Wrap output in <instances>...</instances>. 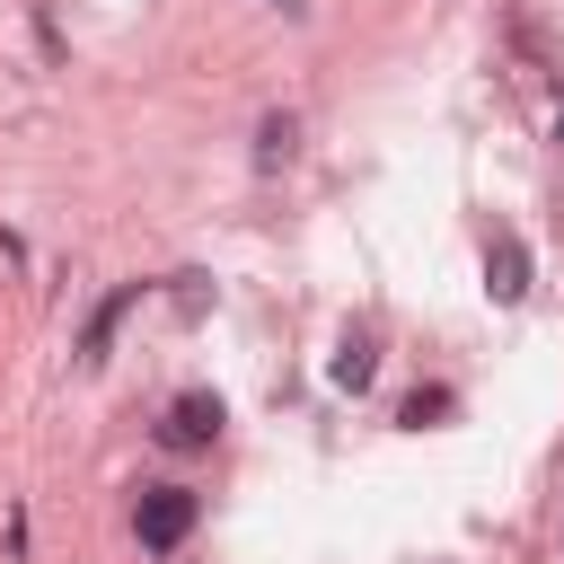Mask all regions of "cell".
Listing matches in <instances>:
<instances>
[{
	"label": "cell",
	"instance_id": "cell-5",
	"mask_svg": "<svg viewBox=\"0 0 564 564\" xmlns=\"http://www.w3.org/2000/svg\"><path fill=\"white\" fill-rule=\"evenodd\" d=\"M326 379L361 397V388L379 379V326H344V344H335V361H326Z\"/></svg>",
	"mask_w": 564,
	"mask_h": 564
},
{
	"label": "cell",
	"instance_id": "cell-3",
	"mask_svg": "<svg viewBox=\"0 0 564 564\" xmlns=\"http://www.w3.org/2000/svg\"><path fill=\"white\" fill-rule=\"evenodd\" d=\"M220 423H229V405H220L212 388H185V397L159 414V441H167V449H212V441H220Z\"/></svg>",
	"mask_w": 564,
	"mask_h": 564
},
{
	"label": "cell",
	"instance_id": "cell-6",
	"mask_svg": "<svg viewBox=\"0 0 564 564\" xmlns=\"http://www.w3.org/2000/svg\"><path fill=\"white\" fill-rule=\"evenodd\" d=\"M291 159H300V115L282 106V115H264V123H256V167L273 176V167H291Z\"/></svg>",
	"mask_w": 564,
	"mask_h": 564
},
{
	"label": "cell",
	"instance_id": "cell-1",
	"mask_svg": "<svg viewBox=\"0 0 564 564\" xmlns=\"http://www.w3.org/2000/svg\"><path fill=\"white\" fill-rule=\"evenodd\" d=\"M194 520H203V494H194V485H141V494H132V538H141V555H176V546L194 538Z\"/></svg>",
	"mask_w": 564,
	"mask_h": 564
},
{
	"label": "cell",
	"instance_id": "cell-7",
	"mask_svg": "<svg viewBox=\"0 0 564 564\" xmlns=\"http://www.w3.org/2000/svg\"><path fill=\"white\" fill-rule=\"evenodd\" d=\"M441 414H458V388H414V397L397 405V423H405V432H432Z\"/></svg>",
	"mask_w": 564,
	"mask_h": 564
},
{
	"label": "cell",
	"instance_id": "cell-2",
	"mask_svg": "<svg viewBox=\"0 0 564 564\" xmlns=\"http://www.w3.org/2000/svg\"><path fill=\"white\" fill-rule=\"evenodd\" d=\"M485 300H494V308H520V300H529V238H520L511 220L485 229Z\"/></svg>",
	"mask_w": 564,
	"mask_h": 564
},
{
	"label": "cell",
	"instance_id": "cell-9",
	"mask_svg": "<svg viewBox=\"0 0 564 564\" xmlns=\"http://www.w3.org/2000/svg\"><path fill=\"white\" fill-rule=\"evenodd\" d=\"M273 9H291V18H300V0H273Z\"/></svg>",
	"mask_w": 564,
	"mask_h": 564
},
{
	"label": "cell",
	"instance_id": "cell-8",
	"mask_svg": "<svg viewBox=\"0 0 564 564\" xmlns=\"http://www.w3.org/2000/svg\"><path fill=\"white\" fill-rule=\"evenodd\" d=\"M167 291H176V308H185V317H194V308H203V300H212V282H203V273H176V282H167Z\"/></svg>",
	"mask_w": 564,
	"mask_h": 564
},
{
	"label": "cell",
	"instance_id": "cell-10",
	"mask_svg": "<svg viewBox=\"0 0 564 564\" xmlns=\"http://www.w3.org/2000/svg\"><path fill=\"white\" fill-rule=\"evenodd\" d=\"M555 141H564V115H555Z\"/></svg>",
	"mask_w": 564,
	"mask_h": 564
},
{
	"label": "cell",
	"instance_id": "cell-4",
	"mask_svg": "<svg viewBox=\"0 0 564 564\" xmlns=\"http://www.w3.org/2000/svg\"><path fill=\"white\" fill-rule=\"evenodd\" d=\"M141 291H150V282H115V291L88 308V326H79V361H88V370H106V352H115V326L141 308Z\"/></svg>",
	"mask_w": 564,
	"mask_h": 564
}]
</instances>
